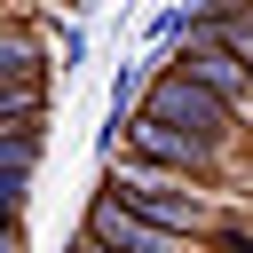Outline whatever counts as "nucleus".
Listing matches in <instances>:
<instances>
[{"label":"nucleus","instance_id":"20e7f679","mask_svg":"<svg viewBox=\"0 0 253 253\" xmlns=\"http://www.w3.org/2000/svg\"><path fill=\"white\" fill-rule=\"evenodd\" d=\"M119 142L134 150V158H150V166H166V174H190V182H221V150L213 142H198V134H182V126H166V119H150V111H126L119 119Z\"/></svg>","mask_w":253,"mask_h":253},{"label":"nucleus","instance_id":"9b49d317","mask_svg":"<svg viewBox=\"0 0 253 253\" xmlns=\"http://www.w3.org/2000/svg\"><path fill=\"white\" fill-rule=\"evenodd\" d=\"M71 253H111V245H95V237H71Z\"/></svg>","mask_w":253,"mask_h":253},{"label":"nucleus","instance_id":"1a4fd4ad","mask_svg":"<svg viewBox=\"0 0 253 253\" xmlns=\"http://www.w3.org/2000/svg\"><path fill=\"white\" fill-rule=\"evenodd\" d=\"M55 55H63V71H71V63L87 55V32H79V24H63V40H55Z\"/></svg>","mask_w":253,"mask_h":253},{"label":"nucleus","instance_id":"6e6552de","mask_svg":"<svg viewBox=\"0 0 253 253\" xmlns=\"http://www.w3.org/2000/svg\"><path fill=\"white\" fill-rule=\"evenodd\" d=\"M24 206H32V166L0 158V221H24Z\"/></svg>","mask_w":253,"mask_h":253},{"label":"nucleus","instance_id":"f03ea898","mask_svg":"<svg viewBox=\"0 0 253 253\" xmlns=\"http://www.w3.org/2000/svg\"><path fill=\"white\" fill-rule=\"evenodd\" d=\"M134 111H150V119H166V126H182V134L213 142V150H229V142H237V126H245V119H237V111H229L213 87H198V79H190V71H174V63L142 79Z\"/></svg>","mask_w":253,"mask_h":253},{"label":"nucleus","instance_id":"7ed1b4c3","mask_svg":"<svg viewBox=\"0 0 253 253\" xmlns=\"http://www.w3.org/2000/svg\"><path fill=\"white\" fill-rule=\"evenodd\" d=\"M79 237H95V245H111V253H206V237H182V229H166V221L134 213L119 190H95V206H87Z\"/></svg>","mask_w":253,"mask_h":253},{"label":"nucleus","instance_id":"423d86ee","mask_svg":"<svg viewBox=\"0 0 253 253\" xmlns=\"http://www.w3.org/2000/svg\"><path fill=\"white\" fill-rule=\"evenodd\" d=\"M16 126H40V79H8L0 87V134Z\"/></svg>","mask_w":253,"mask_h":253},{"label":"nucleus","instance_id":"0eeeda50","mask_svg":"<svg viewBox=\"0 0 253 253\" xmlns=\"http://www.w3.org/2000/svg\"><path fill=\"white\" fill-rule=\"evenodd\" d=\"M40 63H47V55L8 24V32H0V87H8V79H40Z\"/></svg>","mask_w":253,"mask_h":253},{"label":"nucleus","instance_id":"f257e3e1","mask_svg":"<svg viewBox=\"0 0 253 253\" xmlns=\"http://www.w3.org/2000/svg\"><path fill=\"white\" fill-rule=\"evenodd\" d=\"M111 190H119L134 213H150V221H166V229H182V237H206V229L221 221V206L206 198V182L166 174V166H150V158H134V150H111Z\"/></svg>","mask_w":253,"mask_h":253},{"label":"nucleus","instance_id":"9d476101","mask_svg":"<svg viewBox=\"0 0 253 253\" xmlns=\"http://www.w3.org/2000/svg\"><path fill=\"white\" fill-rule=\"evenodd\" d=\"M0 253H24V221H0Z\"/></svg>","mask_w":253,"mask_h":253},{"label":"nucleus","instance_id":"39448f33","mask_svg":"<svg viewBox=\"0 0 253 253\" xmlns=\"http://www.w3.org/2000/svg\"><path fill=\"white\" fill-rule=\"evenodd\" d=\"M166 63H174V71H190L198 87H213V95H221L237 119H253V71H245V63H237L221 40H198V32H190V40H182Z\"/></svg>","mask_w":253,"mask_h":253}]
</instances>
